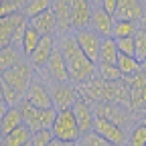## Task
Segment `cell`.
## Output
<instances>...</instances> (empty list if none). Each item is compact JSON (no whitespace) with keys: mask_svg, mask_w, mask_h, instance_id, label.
<instances>
[{"mask_svg":"<svg viewBox=\"0 0 146 146\" xmlns=\"http://www.w3.org/2000/svg\"><path fill=\"white\" fill-rule=\"evenodd\" d=\"M128 106H120V104H112V102H102L96 106V116H102V118H108L120 126H126L130 124V112L126 110Z\"/></svg>","mask_w":146,"mask_h":146,"instance_id":"12","label":"cell"},{"mask_svg":"<svg viewBox=\"0 0 146 146\" xmlns=\"http://www.w3.org/2000/svg\"><path fill=\"white\" fill-rule=\"evenodd\" d=\"M47 69V75L51 81H67L69 79V69H67V61L63 57L61 49H53L51 57L45 65Z\"/></svg>","mask_w":146,"mask_h":146,"instance_id":"13","label":"cell"},{"mask_svg":"<svg viewBox=\"0 0 146 146\" xmlns=\"http://www.w3.org/2000/svg\"><path fill=\"white\" fill-rule=\"evenodd\" d=\"M23 124H25V120H23V114L18 110V106H10L6 110V114L2 116V120H0V132H2V136H6L12 130L21 128Z\"/></svg>","mask_w":146,"mask_h":146,"instance_id":"20","label":"cell"},{"mask_svg":"<svg viewBox=\"0 0 146 146\" xmlns=\"http://www.w3.org/2000/svg\"><path fill=\"white\" fill-rule=\"evenodd\" d=\"M51 132L53 138L69 142V144H77L81 138V130H79V124L75 120V114L73 110H57V116H55L53 124H51Z\"/></svg>","mask_w":146,"mask_h":146,"instance_id":"2","label":"cell"},{"mask_svg":"<svg viewBox=\"0 0 146 146\" xmlns=\"http://www.w3.org/2000/svg\"><path fill=\"white\" fill-rule=\"evenodd\" d=\"M25 18H27V16H25L23 12L8 14V16H0V49L12 43V39H14V31H16V27L21 25Z\"/></svg>","mask_w":146,"mask_h":146,"instance_id":"18","label":"cell"},{"mask_svg":"<svg viewBox=\"0 0 146 146\" xmlns=\"http://www.w3.org/2000/svg\"><path fill=\"white\" fill-rule=\"evenodd\" d=\"M63 57L67 61V69H69V79L73 83H85L91 77H96V63L89 57H85V53L79 49L75 35H63L61 45H59Z\"/></svg>","mask_w":146,"mask_h":146,"instance_id":"1","label":"cell"},{"mask_svg":"<svg viewBox=\"0 0 146 146\" xmlns=\"http://www.w3.org/2000/svg\"><path fill=\"white\" fill-rule=\"evenodd\" d=\"M118 45L114 36H106L102 39V49H100V63H108V65H116L118 63Z\"/></svg>","mask_w":146,"mask_h":146,"instance_id":"24","label":"cell"},{"mask_svg":"<svg viewBox=\"0 0 146 146\" xmlns=\"http://www.w3.org/2000/svg\"><path fill=\"white\" fill-rule=\"evenodd\" d=\"M77 146H114V144H112V142H108L104 136H100L98 132L91 130V132H87V134H81Z\"/></svg>","mask_w":146,"mask_h":146,"instance_id":"28","label":"cell"},{"mask_svg":"<svg viewBox=\"0 0 146 146\" xmlns=\"http://www.w3.org/2000/svg\"><path fill=\"white\" fill-rule=\"evenodd\" d=\"M100 77L104 81H118V79H124L122 73L118 69V65H108V63H100Z\"/></svg>","mask_w":146,"mask_h":146,"instance_id":"31","label":"cell"},{"mask_svg":"<svg viewBox=\"0 0 146 146\" xmlns=\"http://www.w3.org/2000/svg\"><path fill=\"white\" fill-rule=\"evenodd\" d=\"M73 114H75V120L79 124V130L81 134H87L94 130V122H96V110L91 108V102L85 100L83 96H79L73 104Z\"/></svg>","mask_w":146,"mask_h":146,"instance_id":"8","label":"cell"},{"mask_svg":"<svg viewBox=\"0 0 146 146\" xmlns=\"http://www.w3.org/2000/svg\"><path fill=\"white\" fill-rule=\"evenodd\" d=\"M144 16H146V2L144 0H118V8H116L114 18L140 23Z\"/></svg>","mask_w":146,"mask_h":146,"instance_id":"9","label":"cell"},{"mask_svg":"<svg viewBox=\"0 0 146 146\" xmlns=\"http://www.w3.org/2000/svg\"><path fill=\"white\" fill-rule=\"evenodd\" d=\"M31 136H33V130L23 124L21 128H16L2 138V146H27L31 142Z\"/></svg>","mask_w":146,"mask_h":146,"instance_id":"23","label":"cell"},{"mask_svg":"<svg viewBox=\"0 0 146 146\" xmlns=\"http://www.w3.org/2000/svg\"><path fill=\"white\" fill-rule=\"evenodd\" d=\"M23 57H25V53H23L21 45L10 43L6 47H2V49H0V73L8 71L14 65H18V63L23 61Z\"/></svg>","mask_w":146,"mask_h":146,"instance_id":"19","label":"cell"},{"mask_svg":"<svg viewBox=\"0 0 146 146\" xmlns=\"http://www.w3.org/2000/svg\"><path fill=\"white\" fill-rule=\"evenodd\" d=\"M8 108H10V106L4 102V98H0V120H2V116L6 114V110H8Z\"/></svg>","mask_w":146,"mask_h":146,"instance_id":"37","label":"cell"},{"mask_svg":"<svg viewBox=\"0 0 146 146\" xmlns=\"http://www.w3.org/2000/svg\"><path fill=\"white\" fill-rule=\"evenodd\" d=\"M128 79H130L128 91H130L132 108H144V104H146V71H140Z\"/></svg>","mask_w":146,"mask_h":146,"instance_id":"16","label":"cell"},{"mask_svg":"<svg viewBox=\"0 0 146 146\" xmlns=\"http://www.w3.org/2000/svg\"><path fill=\"white\" fill-rule=\"evenodd\" d=\"M25 4H27V0H0V16L23 12Z\"/></svg>","mask_w":146,"mask_h":146,"instance_id":"29","label":"cell"},{"mask_svg":"<svg viewBox=\"0 0 146 146\" xmlns=\"http://www.w3.org/2000/svg\"><path fill=\"white\" fill-rule=\"evenodd\" d=\"M49 8H51V0H27V4L23 8V14L31 21V18L39 16L41 12H45Z\"/></svg>","mask_w":146,"mask_h":146,"instance_id":"27","label":"cell"},{"mask_svg":"<svg viewBox=\"0 0 146 146\" xmlns=\"http://www.w3.org/2000/svg\"><path fill=\"white\" fill-rule=\"evenodd\" d=\"M69 6H71V27L75 31L89 27L91 12H94L91 0H69Z\"/></svg>","mask_w":146,"mask_h":146,"instance_id":"11","label":"cell"},{"mask_svg":"<svg viewBox=\"0 0 146 146\" xmlns=\"http://www.w3.org/2000/svg\"><path fill=\"white\" fill-rule=\"evenodd\" d=\"M36 31H39L43 36L45 35H53L55 31H57V23H55V14H53V10L49 8V10H45V12H41L39 16H35V18H31L29 21Z\"/></svg>","mask_w":146,"mask_h":146,"instance_id":"21","label":"cell"},{"mask_svg":"<svg viewBox=\"0 0 146 146\" xmlns=\"http://www.w3.org/2000/svg\"><path fill=\"white\" fill-rule=\"evenodd\" d=\"M138 27H140L142 31H146V16H144V18H142V21H140V25H138Z\"/></svg>","mask_w":146,"mask_h":146,"instance_id":"38","label":"cell"},{"mask_svg":"<svg viewBox=\"0 0 146 146\" xmlns=\"http://www.w3.org/2000/svg\"><path fill=\"white\" fill-rule=\"evenodd\" d=\"M51 10L55 14V23H57V31L67 35L71 27V6L69 0H51Z\"/></svg>","mask_w":146,"mask_h":146,"instance_id":"17","label":"cell"},{"mask_svg":"<svg viewBox=\"0 0 146 146\" xmlns=\"http://www.w3.org/2000/svg\"><path fill=\"white\" fill-rule=\"evenodd\" d=\"M116 18L112 14H108L102 6H94V12H91V21H89V29H94L102 39L106 36H112V29H114Z\"/></svg>","mask_w":146,"mask_h":146,"instance_id":"15","label":"cell"},{"mask_svg":"<svg viewBox=\"0 0 146 146\" xmlns=\"http://www.w3.org/2000/svg\"><path fill=\"white\" fill-rule=\"evenodd\" d=\"M75 146H77V144H75Z\"/></svg>","mask_w":146,"mask_h":146,"instance_id":"44","label":"cell"},{"mask_svg":"<svg viewBox=\"0 0 146 146\" xmlns=\"http://www.w3.org/2000/svg\"><path fill=\"white\" fill-rule=\"evenodd\" d=\"M118 51L124 55H134L136 51V43H134V36H124V39H116Z\"/></svg>","mask_w":146,"mask_h":146,"instance_id":"34","label":"cell"},{"mask_svg":"<svg viewBox=\"0 0 146 146\" xmlns=\"http://www.w3.org/2000/svg\"><path fill=\"white\" fill-rule=\"evenodd\" d=\"M100 6L108 12V14H116V8H118V0H102V2H100Z\"/></svg>","mask_w":146,"mask_h":146,"instance_id":"35","label":"cell"},{"mask_svg":"<svg viewBox=\"0 0 146 146\" xmlns=\"http://www.w3.org/2000/svg\"><path fill=\"white\" fill-rule=\"evenodd\" d=\"M96 2H102V0H96Z\"/></svg>","mask_w":146,"mask_h":146,"instance_id":"42","label":"cell"},{"mask_svg":"<svg viewBox=\"0 0 146 146\" xmlns=\"http://www.w3.org/2000/svg\"><path fill=\"white\" fill-rule=\"evenodd\" d=\"M53 140V132L51 128H41V130H35L31 136V146H47Z\"/></svg>","mask_w":146,"mask_h":146,"instance_id":"32","label":"cell"},{"mask_svg":"<svg viewBox=\"0 0 146 146\" xmlns=\"http://www.w3.org/2000/svg\"><path fill=\"white\" fill-rule=\"evenodd\" d=\"M94 132H98L100 136H104L108 142H112L114 146H126L128 142V134L124 130V126L108 120V118H102V116H96V122H94Z\"/></svg>","mask_w":146,"mask_h":146,"instance_id":"5","label":"cell"},{"mask_svg":"<svg viewBox=\"0 0 146 146\" xmlns=\"http://www.w3.org/2000/svg\"><path fill=\"white\" fill-rule=\"evenodd\" d=\"M18 110L23 114L25 126H29L31 130H41V128H51L55 116H57V110L55 108H39V106H33L27 98H23L21 102L16 104Z\"/></svg>","mask_w":146,"mask_h":146,"instance_id":"3","label":"cell"},{"mask_svg":"<svg viewBox=\"0 0 146 146\" xmlns=\"http://www.w3.org/2000/svg\"><path fill=\"white\" fill-rule=\"evenodd\" d=\"M75 41L79 45V49L85 53V57H89L94 63L100 61V49H102V36L94 31V29H77L75 31Z\"/></svg>","mask_w":146,"mask_h":146,"instance_id":"7","label":"cell"},{"mask_svg":"<svg viewBox=\"0 0 146 146\" xmlns=\"http://www.w3.org/2000/svg\"><path fill=\"white\" fill-rule=\"evenodd\" d=\"M134 43H136L134 57H138L140 61H146V31H142L140 27H138V31L134 35Z\"/></svg>","mask_w":146,"mask_h":146,"instance_id":"33","label":"cell"},{"mask_svg":"<svg viewBox=\"0 0 146 146\" xmlns=\"http://www.w3.org/2000/svg\"><path fill=\"white\" fill-rule=\"evenodd\" d=\"M0 77H2L4 85H8L10 89H14L16 94H21L25 98L27 89H29V85L33 81V65L27 63V61H21L18 65L10 67L8 71H2Z\"/></svg>","mask_w":146,"mask_h":146,"instance_id":"4","label":"cell"},{"mask_svg":"<svg viewBox=\"0 0 146 146\" xmlns=\"http://www.w3.org/2000/svg\"><path fill=\"white\" fill-rule=\"evenodd\" d=\"M41 39H43V35L29 23L27 29H25V35H23V41H21V49H23V53H25V57H29V55L36 49V45H39Z\"/></svg>","mask_w":146,"mask_h":146,"instance_id":"25","label":"cell"},{"mask_svg":"<svg viewBox=\"0 0 146 146\" xmlns=\"http://www.w3.org/2000/svg\"><path fill=\"white\" fill-rule=\"evenodd\" d=\"M2 94H4V89H2V77H0V98H2Z\"/></svg>","mask_w":146,"mask_h":146,"instance_id":"39","label":"cell"},{"mask_svg":"<svg viewBox=\"0 0 146 146\" xmlns=\"http://www.w3.org/2000/svg\"><path fill=\"white\" fill-rule=\"evenodd\" d=\"M49 87H51V98H53V108L55 110L73 108L75 100L79 98V89L73 87L67 81H53Z\"/></svg>","mask_w":146,"mask_h":146,"instance_id":"6","label":"cell"},{"mask_svg":"<svg viewBox=\"0 0 146 146\" xmlns=\"http://www.w3.org/2000/svg\"><path fill=\"white\" fill-rule=\"evenodd\" d=\"M142 71H146V61H142Z\"/></svg>","mask_w":146,"mask_h":146,"instance_id":"41","label":"cell"},{"mask_svg":"<svg viewBox=\"0 0 146 146\" xmlns=\"http://www.w3.org/2000/svg\"><path fill=\"white\" fill-rule=\"evenodd\" d=\"M144 2H146V0H144Z\"/></svg>","mask_w":146,"mask_h":146,"instance_id":"43","label":"cell"},{"mask_svg":"<svg viewBox=\"0 0 146 146\" xmlns=\"http://www.w3.org/2000/svg\"><path fill=\"white\" fill-rule=\"evenodd\" d=\"M25 98L39 108H53V98H51V87L43 81V79H33Z\"/></svg>","mask_w":146,"mask_h":146,"instance_id":"10","label":"cell"},{"mask_svg":"<svg viewBox=\"0 0 146 146\" xmlns=\"http://www.w3.org/2000/svg\"><path fill=\"white\" fill-rule=\"evenodd\" d=\"M128 146H146V126L144 124H138L134 126V130L128 136Z\"/></svg>","mask_w":146,"mask_h":146,"instance_id":"30","label":"cell"},{"mask_svg":"<svg viewBox=\"0 0 146 146\" xmlns=\"http://www.w3.org/2000/svg\"><path fill=\"white\" fill-rule=\"evenodd\" d=\"M55 49V39H53V35H45L43 39L39 41V45H36V49L29 55V63L33 65V69H45L49 57H51V53Z\"/></svg>","mask_w":146,"mask_h":146,"instance_id":"14","label":"cell"},{"mask_svg":"<svg viewBox=\"0 0 146 146\" xmlns=\"http://www.w3.org/2000/svg\"><path fill=\"white\" fill-rule=\"evenodd\" d=\"M116 65H118V69H120V73H122V77H132V75H136V73L142 71V61H140L138 57H134V55H124V53H120Z\"/></svg>","mask_w":146,"mask_h":146,"instance_id":"22","label":"cell"},{"mask_svg":"<svg viewBox=\"0 0 146 146\" xmlns=\"http://www.w3.org/2000/svg\"><path fill=\"white\" fill-rule=\"evenodd\" d=\"M47 146H75V144H69V142H63V140H57V138H53Z\"/></svg>","mask_w":146,"mask_h":146,"instance_id":"36","label":"cell"},{"mask_svg":"<svg viewBox=\"0 0 146 146\" xmlns=\"http://www.w3.org/2000/svg\"><path fill=\"white\" fill-rule=\"evenodd\" d=\"M136 31H138V23H134V21H120V18H116L114 29H112V36H114V39L134 36Z\"/></svg>","mask_w":146,"mask_h":146,"instance_id":"26","label":"cell"},{"mask_svg":"<svg viewBox=\"0 0 146 146\" xmlns=\"http://www.w3.org/2000/svg\"><path fill=\"white\" fill-rule=\"evenodd\" d=\"M140 122H142V124L146 126V112H144V116H142V120H140Z\"/></svg>","mask_w":146,"mask_h":146,"instance_id":"40","label":"cell"}]
</instances>
